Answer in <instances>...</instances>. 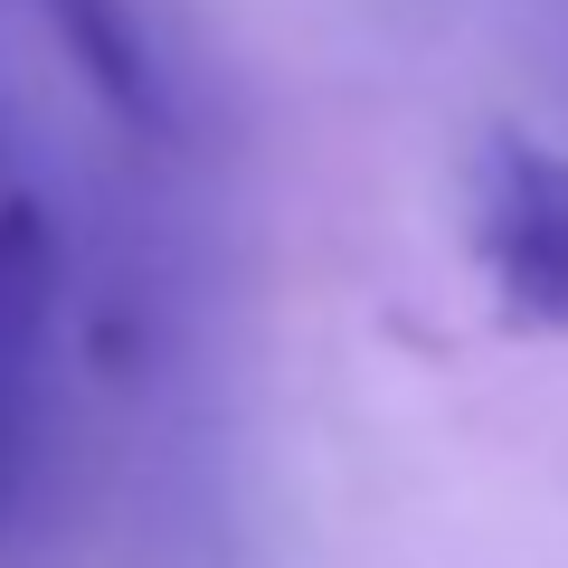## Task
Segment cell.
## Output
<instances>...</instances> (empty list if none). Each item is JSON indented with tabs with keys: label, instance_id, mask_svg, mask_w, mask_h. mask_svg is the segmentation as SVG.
<instances>
[{
	"label": "cell",
	"instance_id": "6da1fadb",
	"mask_svg": "<svg viewBox=\"0 0 568 568\" xmlns=\"http://www.w3.org/2000/svg\"><path fill=\"white\" fill-rule=\"evenodd\" d=\"M465 246L511 332H568V152L484 133L465 171Z\"/></svg>",
	"mask_w": 568,
	"mask_h": 568
},
{
	"label": "cell",
	"instance_id": "7a4b0ae2",
	"mask_svg": "<svg viewBox=\"0 0 568 568\" xmlns=\"http://www.w3.org/2000/svg\"><path fill=\"white\" fill-rule=\"evenodd\" d=\"M29 369H0V530L20 521V493H29Z\"/></svg>",
	"mask_w": 568,
	"mask_h": 568
}]
</instances>
